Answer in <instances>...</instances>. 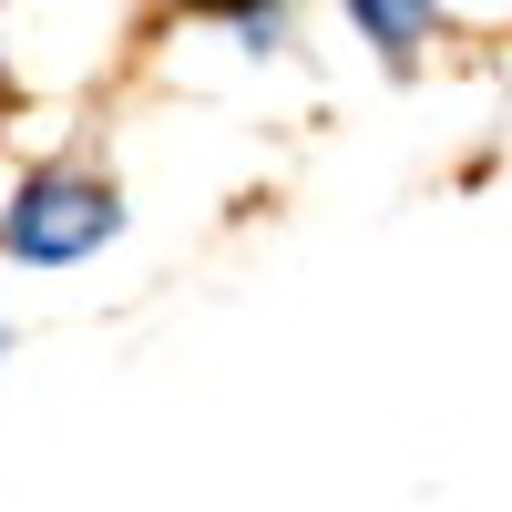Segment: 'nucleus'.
Returning <instances> with one entry per match:
<instances>
[{
  "label": "nucleus",
  "mask_w": 512,
  "mask_h": 512,
  "mask_svg": "<svg viewBox=\"0 0 512 512\" xmlns=\"http://www.w3.org/2000/svg\"><path fill=\"white\" fill-rule=\"evenodd\" d=\"M349 21L379 41V62H410L420 31H431V11H400V0H349Z\"/></svg>",
  "instance_id": "nucleus-2"
},
{
  "label": "nucleus",
  "mask_w": 512,
  "mask_h": 512,
  "mask_svg": "<svg viewBox=\"0 0 512 512\" xmlns=\"http://www.w3.org/2000/svg\"><path fill=\"white\" fill-rule=\"evenodd\" d=\"M103 236H123V195L103 175H82V164H41L0 205V256H21V267H72Z\"/></svg>",
  "instance_id": "nucleus-1"
},
{
  "label": "nucleus",
  "mask_w": 512,
  "mask_h": 512,
  "mask_svg": "<svg viewBox=\"0 0 512 512\" xmlns=\"http://www.w3.org/2000/svg\"><path fill=\"white\" fill-rule=\"evenodd\" d=\"M277 31H287L277 11H236V41H246V52H277Z\"/></svg>",
  "instance_id": "nucleus-3"
}]
</instances>
